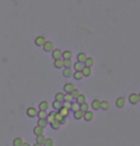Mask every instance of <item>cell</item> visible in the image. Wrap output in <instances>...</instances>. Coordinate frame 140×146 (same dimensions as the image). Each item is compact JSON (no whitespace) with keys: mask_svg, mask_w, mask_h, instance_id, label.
Wrapping results in <instances>:
<instances>
[{"mask_svg":"<svg viewBox=\"0 0 140 146\" xmlns=\"http://www.w3.org/2000/svg\"><path fill=\"white\" fill-rule=\"evenodd\" d=\"M45 42H46V38H45L44 36H41V35L37 36V37L35 39V43H36V45H37V46H39V47L43 46Z\"/></svg>","mask_w":140,"mask_h":146,"instance_id":"1","label":"cell"},{"mask_svg":"<svg viewBox=\"0 0 140 146\" xmlns=\"http://www.w3.org/2000/svg\"><path fill=\"white\" fill-rule=\"evenodd\" d=\"M42 47H43L45 52H51V51L54 50V44H53V42H51V41H47L46 40V42L44 43V45Z\"/></svg>","mask_w":140,"mask_h":146,"instance_id":"2","label":"cell"},{"mask_svg":"<svg viewBox=\"0 0 140 146\" xmlns=\"http://www.w3.org/2000/svg\"><path fill=\"white\" fill-rule=\"evenodd\" d=\"M93 118H94V115L91 111H86V112H85V114H83V119H85L86 121L92 120Z\"/></svg>","mask_w":140,"mask_h":146,"instance_id":"3","label":"cell"},{"mask_svg":"<svg viewBox=\"0 0 140 146\" xmlns=\"http://www.w3.org/2000/svg\"><path fill=\"white\" fill-rule=\"evenodd\" d=\"M129 100H130L131 103H132V104H136L137 102H139L138 95H137V94H132V95L129 96Z\"/></svg>","mask_w":140,"mask_h":146,"instance_id":"4","label":"cell"},{"mask_svg":"<svg viewBox=\"0 0 140 146\" xmlns=\"http://www.w3.org/2000/svg\"><path fill=\"white\" fill-rule=\"evenodd\" d=\"M27 115L31 116V118H35L36 115H37V111L34 107H30L27 109Z\"/></svg>","mask_w":140,"mask_h":146,"instance_id":"5","label":"cell"},{"mask_svg":"<svg viewBox=\"0 0 140 146\" xmlns=\"http://www.w3.org/2000/svg\"><path fill=\"white\" fill-rule=\"evenodd\" d=\"M62 51H61L60 49H55V50H53L52 56L55 58V59H59V58H61V57H62Z\"/></svg>","mask_w":140,"mask_h":146,"instance_id":"6","label":"cell"},{"mask_svg":"<svg viewBox=\"0 0 140 146\" xmlns=\"http://www.w3.org/2000/svg\"><path fill=\"white\" fill-rule=\"evenodd\" d=\"M63 89H64V91L66 93H71L75 89V87H74V85L72 83H66V84H64Z\"/></svg>","mask_w":140,"mask_h":146,"instance_id":"7","label":"cell"},{"mask_svg":"<svg viewBox=\"0 0 140 146\" xmlns=\"http://www.w3.org/2000/svg\"><path fill=\"white\" fill-rule=\"evenodd\" d=\"M125 103H126V100L124 97H118L116 99V106L118 108H123L125 106Z\"/></svg>","mask_w":140,"mask_h":146,"instance_id":"8","label":"cell"},{"mask_svg":"<svg viewBox=\"0 0 140 146\" xmlns=\"http://www.w3.org/2000/svg\"><path fill=\"white\" fill-rule=\"evenodd\" d=\"M48 107H49V104H48V102L45 101V100L41 101L40 103H39V105H38L39 110H43V111H46L48 109Z\"/></svg>","mask_w":140,"mask_h":146,"instance_id":"9","label":"cell"},{"mask_svg":"<svg viewBox=\"0 0 140 146\" xmlns=\"http://www.w3.org/2000/svg\"><path fill=\"white\" fill-rule=\"evenodd\" d=\"M77 58H78V61L85 63V61L86 60V58H87V55H86L85 53H80V54H78Z\"/></svg>","mask_w":140,"mask_h":146,"instance_id":"10","label":"cell"},{"mask_svg":"<svg viewBox=\"0 0 140 146\" xmlns=\"http://www.w3.org/2000/svg\"><path fill=\"white\" fill-rule=\"evenodd\" d=\"M34 134L37 135V136H39V135H43V128L40 127V126H36L34 128Z\"/></svg>","mask_w":140,"mask_h":146,"instance_id":"11","label":"cell"},{"mask_svg":"<svg viewBox=\"0 0 140 146\" xmlns=\"http://www.w3.org/2000/svg\"><path fill=\"white\" fill-rule=\"evenodd\" d=\"M37 125L40 126V127H42V128L46 127V126L48 125L47 119H39L37 120Z\"/></svg>","mask_w":140,"mask_h":146,"instance_id":"12","label":"cell"},{"mask_svg":"<svg viewBox=\"0 0 140 146\" xmlns=\"http://www.w3.org/2000/svg\"><path fill=\"white\" fill-rule=\"evenodd\" d=\"M82 74H83V77H89L91 75V69L90 67H87V66H85L83 69L82 70Z\"/></svg>","mask_w":140,"mask_h":146,"instance_id":"13","label":"cell"},{"mask_svg":"<svg viewBox=\"0 0 140 146\" xmlns=\"http://www.w3.org/2000/svg\"><path fill=\"white\" fill-rule=\"evenodd\" d=\"M100 107H101V101L98 99H94L92 101V108L94 110H99Z\"/></svg>","mask_w":140,"mask_h":146,"instance_id":"14","label":"cell"},{"mask_svg":"<svg viewBox=\"0 0 140 146\" xmlns=\"http://www.w3.org/2000/svg\"><path fill=\"white\" fill-rule=\"evenodd\" d=\"M54 66L56 68H58V69H61L63 67V60H62L61 58H59V59H55L54 61Z\"/></svg>","mask_w":140,"mask_h":146,"instance_id":"15","label":"cell"},{"mask_svg":"<svg viewBox=\"0 0 140 146\" xmlns=\"http://www.w3.org/2000/svg\"><path fill=\"white\" fill-rule=\"evenodd\" d=\"M83 114H85V113H83L82 110H78V111H76L74 113V118L76 119H82L83 118Z\"/></svg>","mask_w":140,"mask_h":146,"instance_id":"16","label":"cell"},{"mask_svg":"<svg viewBox=\"0 0 140 146\" xmlns=\"http://www.w3.org/2000/svg\"><path fill=\"white\" fill-rule=\"evenodd\" d=\"M53 107H54L55 110H60L62 107V102L59 101V100H55L53 102Z\"/></svg>","mask_w":140,"mask_h":146,"instance_id":"17","label":"cell"},{"mask_svg":"<svg viewBox=\"0 0 140 146\" xmlns=\"http://www.w3.org/2000/svg\"><path fill=\"white\" fill-rule=\"evenodd\" d=\"M73 76H74V78L77 79V80H81V79H82V77H83V74H82V71H77V72H75Z\"/></svg>","mask_w":140,"mask_h":146,"instance_id":"18","label":"cell"},{"mask_svg":"<svg viewBox=\"0 0 140 146\" xmlns=\"http://www.w3.org/2000/svg\"><path fill=\"white\" fill-rule=\"evenodd\" d=\"M62 56L64 58V59H71L72 57V53L70 51H64L62 54Z\"/></svg>","mask_w":140,"mask_h":146,"instance_id":"19","label":"cell"},{"mask_svg":"<svg viewBox=\"0 0 140 146\" xmlns=\"http://www.w3.org/2000/svg\"><path fill=\"white\" fill-rule=\"evenodd\" d=\"M83 67H85V64H83L82 62H80V61H78V62H76L74 64V68H75L76 71H82L83 69Z\"/></svg>","mask_w":140,"mask_h":146,"instance_id":"20","label":"cell"},{"mask_svg":"<svg viewBox=\"0 0 140 146\" xmlns=\"http://www.w3.org/2000/svg\"><path fill=\"white\" fill-rule=\"evenodd\" d=\"M62 116H67L68 115H69V109H67V108H65V107H62L61 109H60V112H59Z\"/></svg>","mask_w":140,"mask_h":146,"instance_id":"21","label":"cell"},{"mask_svg":"<svg viewBox=\"0 0 140 146\" xmlns=\"http://www.w3.org/2000/svg\"><path fill=\"white\" fill-rule=\"evenodd\" d=\"M62 75L65 77H69L72 76V70L70 68H65L64 71L62 72Z\"/></svg>","mask_w":140,"mask_h":146,"instance_id":"22","label":"cell"},{"mask_svg":"<svg viewBox=\"0 0 140 146\" xmlns=\"http://www.w3.org/2000/svg\"><path fill=\"white\" fill-rule=\"evenodd\" d=\"M51 127L54 129V130H58L60 127H61V123H60V121H58V120H53L52 122H51Z\"/></svg>","mask_w":140,"mask_h":146,"instance_id":"23","label":"cell"},{"mask_svg":"<svg viewBox=\"0 0 140 146\" xmlns=\"http://www.w3.org/2000/svg\"><path fill=\"white\" fill-rule=\"evenodd\" d=\"M37 115L39 119H47V112L46 111H43V110H40L39 112H37Z\"/></svg>","mask_w":140,"mask_h":146,"instance_id":"24","label":"cell"},{"mask_svg":"<svg viewBox=\"0 0 140 146\" xmlns=\"http://www.w3.org/2000/svg\"><path fill=\"white\" fill-rule=\"evenodd\" d=\"M23 144V140L20 138H16L13 139V146H21Z\"/></svg>","mask_w":140,"mask_h":146,"instance_id":"25","label":"cell"},{"mask_svg":"<svg viewBox=\"0 0 140 146\" xmlns=\"http://www.w3.org/2000/svg\"><path fill=\"white\" fill-rule=\"evenodd\" d=\"M88 104L86 103V102H83V103H82V104H80V110H82L83 113L85 112H86V111H88Z\"/></svg>","mask_w":140,"mask_h":146,"instance_id":"26","label":"cell"},{"mask_svg":"<svg viewBox=\"0 0 140 146\" xmlns=\"http://www.w3.org/2000/svg\"><path fill=\"white\" fill-rule=\"evenodd\" d=\"M46 138L44 137V135H39V136H37V143H41V144H43L44 141H45Z\"/></svg>","mask_w":140,"mask_h":146,"instance_id":"27","label":"cell"},{"mask_svg":"<svg viewBox=\"0 0 140 146\" xmlns=\"http://www.w3.org/2000/svg\"><path fill=\"white\" fill-rule=\"evenodd\" d=\"M55 115H56V112H51L49 114V115H47V121H48V123H51L53 120H55Z\"/></svg>","mask_w":140,"mask_h":146,"instance_id":"28","label":"cell"},{"mask_svg":"<svg viewBox=\"0 0 140 146\" xmlns=\"http://www.w3.org/2000/svg\"><path fill=\"white\" fill-rule=\"evenodd\" d=\"M55 98H56V100H59V101H64V94H62V93H58L57 95L55 96Z\"/></svg>","mask_w":140,"mask_h":146,"instance_id":"29","label":"cell"},{"mask_svg":"<svg viewBox=\"0 0 140 146\" xmlns=\"http://www.w3.org/2000/svg\"><path fill=\"white\" fill-rule=\"evenodd\" d=\"M85 66H87V67H91L93 64H94V60L92 59L91 57H87L86 58V60L85 61Z\"/></svg>","mask_w":140,"mask_h":146,"instance_id":"30","label":"cell"},{"mask_svg":"<svg viewBox=\"0 0 140 146\" xmlns=\"http://www.w3.org/2000/svg\"><path fill=\"white\" fill-rule=\"evenodd\" d=\"M76 99H77V102H78V103H80V104L83 103V102H86V96L83 95H81V94H80V96Z\"/></svg>","mask_w":140,"mask_h":146,"instance_id":"31","label":"cell"},{"mask_svg":"<svg viewBox=\"0 0 140 146\" xmlns=\"http://www.w3.org/2000/svg\"><path fill=\"white\" fill-rule=\"evenodd\" d=\"M43 144H44V146H54V139L53 138H46Z\"/></svg>","mask_w":140,"mask_h":146,"instance_id":"32","label":"cell"},{"mask_svg":"<svg viewBox=\"0 0 140 146\" xmlns=\"http://www.w3.org/2000/svg\"><path fill=\"white\" fill-rule=\"evenodd\" d=\"M100 108H102L103 110H107L108 108H109V103L107 101H102L101 102V107Z\"/></svg>","mask_w":140,"mask_h":146,"instance_id":"33","label":"cell"},{"mask_svg":"<svg viewBox=\"0 0 140 146\" xmlns=\"http://www.w3.org/2000/svg\"><path fill=\"white\" fill-rule=\"evenodd\" d=\"M71 109H72L74 112L80 110V103H78V102H73L72 105H71Z\"/></svg>","mask_w":140,"mask_h":146,"instance_id":"34","label":"cell"},{"mask_svg":"<svg viewBox=\"0 0 140 146\" xmlns=\"http://www.w3.org/2000/svg\"><path fill=\"white\" fill-rule=\"evenodd\" d=\"M63 66L66 68H70L72 66V61L71 59H64L63 60Z\"/></svg>","mask_w":140,"mask_h":146,"instance_id":"35","label":"cell"},{"mask_svg":"<svg viewBox=\"0 0 140 146\" xmlns=\"http://www.w3.org/2000/svg\"><path fill=\"white\" fill-rule=\"evenodd\" d=\"M72 95V96H73V98H77L79 96H80V91L79 90H77V89H74L71 93H70Z\"/></svg>","mask_w":140,"mask_h":146,"instance_id":"36","label":"cell"},{"mask_svg":"<svg viewBox=\"0 0 140 146\" xmlns=\"http://www.w3.org/2000/svg\"><path fill=\"white\" fill-rule=\"evenodd\" d=\"M72 99H73V96L70 93L64 95V101H72Z\"/></svg>","mask_w":140,"mask_h":146,"instance_id":"37","label":"cell"},{"mask_svg":"<svg viewBox=\"0 0 140 146\" xmlns=\"http://www.w3.org/2000/svg\"><path fill=\"white\" fill-rule=\"evenodd\" d=\"M63 118H64V116H62L60 113H56V115H55V119H56V120H58V121H61Z\"/></svg>","mask_w":140,"mask_h":146,"instance_id":"38","label":"cell"},{"mask_svg":"<svg viewBox=\"0 0 140 146\" xmlns=\"http://www.w3.org/2000/svg\"><path fill=\"white\" fill-rule=\"evenodd\" d=\"M71 105H72V103H71V101H65L64 103H63V107H65V108H67V109H71Z\"/></svg>","mask_w":140,"mask_h":146,"instance_id":"39","label":"cell"},{"mask_svg":"<svg viewBox=\"0 0 140 146\" xmlns=\"http://www.w3.org/2000/svg\"><path fill=\"white\" fill-rule=\"evenodd\" d=\"M65 122H66V119H65V116H64V118L60 121V123H61V124H63V123H65Z\"/></svg>","mask_w":140,"mask_h":146,"instance_id":"40","label":"cell"},{"mask_svg":"<svg viewBox=\"0 0 140 146\" xmlns=\"http://www.w3.org/2000/svg\"><path fill=\"white\" fill-rule=\"evenodd\" d=\"M21 146H31V145L28 143V142H23V144H22Z\"/></svg>","mask_w":140,"mask_h":146,"instance_id":"41","label":"cell"},{"mask_svg":"<svg viewBox=\"0 0 140 146\" xmlns=\"http://www.w3.org/2000/svg\"><path fill=\"white\" fill-rule=\"evenodd\" d=\"M34 146H42V144H41V143H36V144H34Z\"/></svg>","mask_w":140,"mask_h":146,"instance_id":"42","label":"cell"},{"mask_svg":"<svg viewBox=\"0 0 140 146\" xmlns=\"http://www.w3.org/2000/svg\"><path fill=\"white\" fill-rule=\"evenodd\" d=\"M138 97H139V101H140V94L138 95Z\"/></svg>","mask_w":140,"mask_h":146,"instance_id":"43","label":"cell"}]
</instances>
